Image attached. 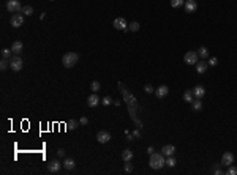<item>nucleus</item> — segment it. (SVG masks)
I'll use <instances>...</instances> for the list:
<instances>
[{
    "label": "nucleus",
    "instance_id": "f257e3e1",
    "mask_svg": "<svg viewBox=\"0 0 237 175\" xmlns=\"http://www.w3.org/2000/svg\"><path fill=\"white\" fill-rule=\"evenodd\" d=\"M149 164H150V167H152V169H155V170L161 169V167L166 164L164 155H163V153H152V155H150V161H149Z\"/></svg>",
    "mask_w": 237,
    "mask_h": 175
},
{
    "label": "nucleus",
    "instance_id": "f03ea898",
    "mask_svg": "<svg viewBox=\"0 0 237 175\" xmlns=\"http://www.w3.org/2000/svg\"><path fill=\"white\" fill-rule=\"evenodd\" d=\"M78 60H79V55L76 52H66L62 59V63L65 68H73L78 63Z\"/></svg>",
    "mask_w": 237,
    "mask_h": 175
},
{
    "label": "nucleus",
    "instance_id": "7ed1b4c3",
    "mask_svg": "<svg viewBox=\"0 0 237 175\" xmlns=\"http://www.w3.org/2000/svg\"><path fill=\"white\" fill-rule=\"evenodd\" d=\"M183 62H185L186 65H196V63L199 62V55H198V52H195V51L186 52V54L183 55Z\"/></svg>",
    "mask_w": 237,
    "mask_h": 175
},
{
    "label": "nucleus",
    "instance_id": "20e7f679",
    "mask_svg": "<svg viewBox=\"0 0 237 175\" xmlns=\"http://www.w3.org/2000/svg\"><path fill=\"white\" fill-rule=\"evenodd\" d=\"M22 66H24V63H22V59L19 57V55H14V57H11L10 59V68L13 69V71H21L22 69Z\"/></svg>",
    "mask_w": 237,
    "mask_h": 175
},
{
    "label": "nucleus",
    "instance_id": "39448f33",
    "mask_svg": "<svg viewBox=\"0 0 237 175\" xmlns=\"http://www.w3.org/2000/svg\"><path fill=\"white\" fill-rule=\"evenodd\" d=\"M7 10L10 13H19V11H22V5L19 3V0H8L7 2Z\"/></svg>",
    "mask_w": 237,
    "mask_h": 175
},
{
    "label": "nucleus",
    "instance_id": "423d86ee",
    "mask_svg": "<svg viewBox=\"0 0 237 175\" xmlns=\"http://www.w3.org/2000/svg\"><path fill=\"white\" fill-rule=\"evenodd\" d=\"M62 166H63V164H60V161L52 159V161L47 163V172H49V173H59L60 169H62Z\"/></svg>",
    "mask_w": 237,
    "mask_h": 175
},
{
    "label": "nucleus",
    "instance_id": "0eeeda50",
    "mask_svg": "<svg viewBox=\"0 0 237 175\" xmlns=\"http://www.w3.org/2000/svg\"><path fill=\"white\" fill-rule=\"evenodd\" d=\"M112 26H114L115 30H128V22H127L123 17H117V19H114Z\"/></svg>",
    "mask_w": 237,
    "mask_h": 175
},
{
    "label": "nucleus",
    "instance_id": "6e6552de",
    "mask_svg": "<svg viewBox=\"0 0 237 175\" xmlns=\"http://www.w3.org/2000/svg\"><path fill=\"white\" fill-rule=\"evenodd\" d=\"M21 26H24V14L14 13V14L11 16V27L17 29V27H21Z\"/></svg>",
    "mask_w": 237,
    "mask_h": 175
},
{
    "label": "nucleus",
    "instance_id": "1a4fd4ad",
    "mask_svg": "<svg viewBox=\"0 0 237 175\" xmlns=\"http://www.w3.org/2000/svg\"><path fill=\"white\" fill-rule=\"evenodd\" d=\"M234 155L231 153V152H226L223 156H221V166H225V167H229V166H232L234 164Z\"/></svg>",
    "mask_w": 237,
    "mask_h": 175
},
{
    "label": "nucleus",
    "instance_id": "9d476101",
    "mask_svg": "<svg viewBox=\"0 0 237 175\" xmlns=\"http://www.w3.org/2000/svg\"><path fill=\"white\" fill-rule=\"evenodd\" d=\"M100 101H101V99L98 98V95H97V93H92V95L87 98V106H89V107H97V106L100 104Z\"/></svg>",
    "mask_w": 237,
    "mask_h": 175
},
{
    "label": "nucleus",
    "instance_id": "9b49d317",
    "mask_svg": "<svg viewBox=\"0 0 237 175\" xmlns=\"http://www.w3.org/2000/svg\"><path fill=\"white\" fill-rule=\"evenodd\" d=\"M168 93H169V87L168 85H160L158 88H155V96L157 98H164V96H168Z\"/></svg>",
    "mask_w": 237,
    "mask_h": 175
},
{
    "label": "nucleus",
    "instance_id": "f8f14e48",
    "mask_svg": "<svg viewBox=\"0 0 237 175\" xmlns=\"http://www.w3.org/2000/svg\"><path fill=\"white\" fill-rule=\"evenodd\" d=\"M183 7H185V11H186V13H195V11L198 10V3L195 2V0H186Z\"/></svg>",
    "mask_w": 237,
    "mask_h": 175
},
{
    "label": "nucleus",
    "instance_id": "ddd939ff",
    "mask_svg": "<svg viewBox=\"0 0 237 175\" xmlns=\"http://www.w3.org/2000/svg\"><path fill=\"white\" fill-rule=\"evenodd\" d=\"M161 153H163L164 156H174V153H176V147L171 145V144L164 145V147L161 148Z\"/></svg>",
    "mask_w": 237,
    "mask_h": 175
},
{
    "label": "nucleus",
    "instance_id": "4468645a",
    "mask_svg": "<svg viewBox=\"0 0 237 175\" xmlns=\"http://www.w3.org/2000/svg\"><path fill=\"white\" fill-rule=\"evenodd\" d=\"M193 96L195 98H199V99H202L204 98V95H206V88L202 87V85H196V87H193Z\"/></svg>",
    "mask_w": 237,
    "mask_h": 175
},
{
    "label": "nucleus",
    "instance_id": "2eb2a0df",
    "mask_svg": "<svg viewBox=\"0 0 237 175\" xmlns=\"http://www.w3.org/2000/svg\"><path fill=\"white\" fill-rule=\"evenodd\" d=\"M97 139H98V142H100V144H106V142H109V140H111V134H109L108 131H98Z\"/></svg>",
    "mask_w": 237,
    "mask_h": 175
},
{
    "label": "nucleus",
    "instance_id": "dca6fc26",
    "mask_svg": "<svg viewBox=\"0 0 237 175\" xmlns=\"http://www.w3.org/2000/svg\"><path fill=\"white\" fill-rule=\"evenodd\" d=\"M22 49H24L22 41H14V43H13V46H11V51H13V54H16V55L22 52Z\"/></svg>",
    "mask_w": 237,
    "mask_h": 175
},
{
    "label": "nucleus",
    "instance_id": "f3484780",
    "mask_svg": "<svg viewBox=\"0 0 237 175\" xmlns=\"http://www.w3.org/2000/svg\"><path fill=\"white\" fill-rule=\"evenodd\" d=\"M195 66H196V71H198V74H204V73L207 71V66H209V63H207V62H202V60H201V62H198Z\"/></svg>",
    "mask_w": 237,
    "mask_h": 175
},
{
    "label": "nucleus",
    "instance_id": "a211bd4d",
    "mask_svg": "<svg viewBox=\"0 0 237 175\" xmlns=\"http://www.w3.org/2000/svg\"><path fill=\"white\" fill-rule=\"evenodd\" d=\"M122 159H123L125 163H127V161H131V159H133V152H131L130 148H125L123 152H122Z\"/></svg>",
    "mask_w": 237,
    "mask_h": 175
},
{
    "label": "nucleus",
    "instance_id": "6ab92c4d",
    "mask_svg": "<svg viewBox=\"0 0 237 175\" xmlns=\"http://www.w3.org/2000/svg\"><path fill=\"white\" fill-rule=\"evenodd\" d=\"M75 166H76V163H75V159H71V158H66V159L63 161V167H65L66 170L75 169Z\"/></svg>",
    "mask_w": 237,
    "mask_h": 175
},
{
    "label": "nucleus",
    "instance_id": "aec40b11",
    "mask_svg": "<svg viewBox=\"0 0 237 175\" xmlns=\"http://www.w3.org/2000/svg\"><path fill=\"white\" fill-rule=\"evenodd\" d=\"M191 107H193V111H196V112L202 109V103H201L199 98H196V99H193V101H191Z\"/></svg>",
    "mask_w": 237,
    "mask_h": 175
},
{
    "label": "nucleus",
    "instance_id": "412c9836",
    "mask_svg": "<svg viewBox=\"0 0 237 175\" xmlns=\"http://www.w3.org/2000/svg\"><path fill=\"white\" fill-rule=\"evenodd\" d=\"M198 55H199L201 59H207V57H209V49H207L206 46H201L199 51H198Z\"/></svg>",
    "mask_w": 237,
    "mask_h": 175
},
{
    "label": "nucleus",
    "instance_id": "4be33fe9",
    "mask_svg": "<svg viewBox=\"0 0 237 175\" xmlns=\"http://www.w3.org/2000/svg\"><path fill=\"white\" fill-rule=\"evenodd\" d=\"M183 101H186V103H191V101H193V92H191V90H186V92L183 93Z\"/></svg>",
    "mask_w": 237,
    "mask_h": 175
},
{
    "label": "nucleus",
    "instance_id": "5701e85b",
    "mask_svg": "<svg viewBox=\"0 0 237 175\" xmlns=\"http://www.w3.org/2000/svg\"><path fill=\"white\" fill-rule=\"evenodd\" d=\"M185 5V0H171V7L172 8H180Z\"/></svg>",
    "mask_w": 237,
    "mask_h": 175
},
{
    "label": "nucleus",
    "instance_id": "b1692460",
    "mask_svg": "<svg viewBox=\"0 0 237 175\" xmlns=\"http://www.w3.org/2000/svg\"><path fill=\"white\" fill-rule=\"evenodd\" d=\"M100 88H101V85H100V82H98V81H93V82H92V85H90V90H92L93 93L100 92Z\"/></svg>",
    "mask_w": 237,
    "mask_h": 175
},
{
    "label": "nucleus",
    "instance_id": "393cba45",
    "mask_svg": "<svg viewBox=\"0 0 237 175\" xmlns=\"http://www.w3.org/2000/svg\"><path fill=\"white\" fill-rule=\"evenodd\" d=\"M139 27H141V26H139V22H136V21H134V22H131V24H128V30H130V32H138V30H139Z\"/></svg>",
    "mask_w": 237,
    "mask_h": 175
},
{
    "label": "nucleus",
    "instance_id": "a878e982",
    "mask_svg": "<svg viewBox=\"0 0 237 175\" xmlns=\"http://www.w3.org/2000/svg\"><path fill=\"white\" fill-rule=\"evenodd\" d=\"M22 14H24V16H32V14H33V8L29 7V5H27V7H22Z\"/></svg>",
    "mask_w": 237,
    "mask_h": 175
},
{
    "label": "nucleus",
    "instance_id": "bb28decb",
    "mask_svg": "<svg viewBox=\"0 0 237 175\" xmlns=\"http://www.w3.org/2000/svg\"><path fill=\"white\" fill-rule=\"evenodd\" d=\"M78 128V121L76 120H70L66 123V130H76Z\"/></svg>",
    "mask_w": 237,
    "mask_h": 175
},
{
    "label": "nucleus",
    "instance_id": "cd10ccee",
    "mask_svg": "<svg viewBox=\"0 0 237 175\" xmlns=\"http://www.w3.org/2000/svg\"><path fill=\"white\" fill-rule=\"evenodd\" d=\"M177 163H176V158L174 156H168V159H166V166H169V167H174Z\"/></svg>",
    "mask_w": 237,
    "mask_h": 175
},
{
    "label": "nucleus",
    "instance_id": "c85d7f7f",
    "mask_svg": "<svg viewBox=\"0 0 237 175\" xmlns=\"http://www.w3.org/2000/svg\"><path fill=\"white\" fill-rule=\"evenodd\" d=\"M8 59H2V60H0V69H2V71H5L7 68H8Z\"/></svg>",
    "mask_w": 237,
    "mask_h": 175
},
{
    "label": "nucleus",
    "instance_id": "c756f323",
    "mask_svg": "<svg viewBox=\"0 0 237 175\" xmlns=\"http://www.w3.org/2000/svg\"><path fill=\"white\" fill-rule=\"evenodd\" d=\"M13 51H11V49H2V59H10V54H11Z\"/></svg>",
    "mask_w": 237,
    "mask_h": 175
},
{
    "label": "nucleus",
    "instance_id": "7c9ffc66",
    "mask_svg": "<svg viewBox=\"0 0 237 175\" xmlns=\"http://www.w3.org/2000/svg\"><path fill=\"white\" fill-rule=\"evenodd\" d=\"M207 63H209L210 66H217V65H218V59H217V57H210Z\"/></svg>",
    "mask_w": 237,
    "mask_h": 175
},
{
    "label": "nucleus",
    "instance_id": "2f4dec72",
    "mask_svg": "<svg viewBox=\"0 0 237 175\" xmlns=\"http://www.w3.org/2000/svg\"><path fill=\"white\" fill-rule=\"evenodd\" d=\"M228 175H237V167H234V166H229V169H228V172H226Z\"/></svg>",
    "mask_w": 237,
    "mask_h": 175
},
{
    "label": "nucleus",
    "instance_id": "473e14b6",
    "mask_svg": "<svg viewBox=\"0 0 237 175\" xmlns=\"http://www.w3.org/2000/svg\"><path fill=\"white\" fill-rule=\"evenodd\" d=\"M101 103H103L104 106H109V104L112 103V99H111L109 96H106V98H103V99H101Z\"/></svg>",
    "mask_w": 237,
    "mask_h": 175
},
{
    "label": "nucleus",
    "instance_id": "72a5a7b5",
    "mask_svg": "<svg viewBox=\"0 0 237 175\" xmlns=\"http://www.w3.org/2000/svg\"><path fill=\"white\" fill-rule=\"evenodd\" d=\"M144 92H146V93H153L155 90H153V87H152L150 84H147V85L144 87Z\"/></svg>",
    "mask_w": 237,
    "mask_h": 175
},
{
    "label": "nucleus",
    "instance_id": "f704fd0d",
    "mask_svg": "<svg viewBox=\"0 0 237 175\" xmlns=\"http://www.w3.org/2000/svg\"><path fill=\"white\" fill-rule=\"evenodd\" d=\"M125 170H127L128 173H130V172L133 170V164H131L130 161H127V164H125Z\"/></svg>",
    "mask_w": 237,
    "mask_h": 175
},
{
    "label": "nucleus",
    "instance_id": "c9c22d12",
    "mask_svg": "<svg viewBox=\"0 0 237 175\" xmlns=\"http://www.w3.org/2000/svg\"><path fill=\"white\" fill-rule=\"evenodd\" d=\"M57 155H59L60 158H63V156H65V150H63V148H59V150H57Z\"/></svg>",
    "mask_w": 237,
    "mask_h": 175
},
{
    "label": "nucleus",
    "instance_id": "e433bc0d",
    "mask_svg": "<svg viewBox=\"0 0 237 175\" xmlns=\"http://www.w3.org/2000/svg\"><path fill=\"white\" fill-rule=\"evenodd\" d=\"M79 123H81V125H87V123H89V118H87V117H82V118L79 120Z\"/></svg>",
    "mask_w": 237,
    "mask_h": 175
},
{
    "label": "nucleus",
    "instance_id": "4c0bfd02",
    "mask_svg": "<svg viewBox=\"0 0 237 175\" xmlns=\"http://www.w3.org/2000/svg\"><path fill=\"white\" fill-rule=\"evenodd\" d=\"M213 173H215V175H220V173H223V170H221L220 167H215V169H213Z\"/></svg>",
    "mask_w": 237,
    "mask_h": 175
},
{
    "label": "nucleus",
    "instance_id": "58836bf2",
    "mask_svg": "<svg viewBox=\"0 0 237 175\" xmlns=\"http://www.w3.org/2000/svg\"><path fill=\"white\" fill-rule=\"evenodd\" d=\"M133 136H134L136 139H139V137H141V133H139L138 130H134V131H133Z\"/></svg>",
    "mask_w": 237,
    "mask_h": 175
},
{
    "label": "nucleus",
    "instance_id": "ea45409f",
    "mask_svg": "<svg viewBox=\"0 0 237 175\" xmlns=\"http://www.w3.org/2000/svg\"><path fill=\"white\" fill-rule=\"evenodd\" d=\"M153 152H155V150H153V147H149V148H147V153H149V155H152Z\"/></svg>",
    "mask_w": 237,
    "mask_h": 175
},
{
    "label": "nucleus",
    "instance_id": "a19ab883",
    "mask_svg": "<svg viewBox=\"0 0 237 175\" xmlns=\"http://www.w3.org/2000/svg\"><path fill=\"white\" fill-rule=\"evenodd\" d=\"M51 2H54V0H51Z\"/></svg>",
    "mask_w": 237,
    "mask_h": 175
}]
</instances>
